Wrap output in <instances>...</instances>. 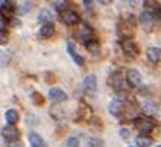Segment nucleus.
I'll list each match as a JSON object with an SVG mask.
<instances>
[{
    "instance_id": "obj_20",
    "label": "nucleus",
    "mask_w": 161,
    "mask_h": 147,
    "mask_svg": "<svg viewBox=\"0 0 161 147\" xmlns=\"http://www.w3.org/2000/svg\"><path fill=\"white\" fill-rule=\"evenodd\" d=\"M4 118H6V122L8 124H16L19 121V114H18L16 109H8L6 114H4Z\"/></svg>"
},
{
    "instance_id": "obj_33",
    "label": "nucleus",
    "mask_w": 161,
    "mask_h": 147,
    "mask_svg": "<svg viewBox=\"0 0 161 147\" xmlns=\"http://www.w3.org/2000/svg\"><path fill=\"white\" fill-rule=\"evenodd\" d=\"M129 147H133V146H129Z\"/></svg>"
},
{
    "instance_id": "obj_4",
    "label": "nucleus",
    "mask_w": 161,
    "mask_h": 147,
    "mask_svg": "<svg viewBox=\"0 0 161 147\" xmlns=\"http://www.w3.org/2000/svg\"><path fill=\"white\" fill-rule=\"evenodd\" d=\"M2 137H3L4 141L12 143V141L19 140V131L15 128L13 124H6V125L2 128Z\"/></svg>"
},
{
    "instance_id": "obj_2",
    "label": "nucleus",
    "mask_w": 161,
    "mask_h": 147,
    "mask_svg": "<svg viewBox=\"0 0 161 147\" xmlns=\"http://www.w3.org/2000/svg\"><path fill=\"white\" fill-rule=\"evenodd\" d=\"M126 109V102L123 99L122 96H117L114 99H111L110 105H108V111H110L111 115H114V117H123V112Z\"/></svg>"
},
{
    "instance_id": "obj_5",
    "label": "nucleus",
    "mask_w": 161,
    "mask_h": 147,
    "mask_svg": "<svg viewBox=\"0 0 161 147\" xmlns=\"http://www.w3.org/2000/svg\"><path fill=\"white\" fill-rule=\"evenodd\" d=\"M82 89H84V92L88 96H94L95 92H97V79H95V76L92 74L86 76L84 82H82Z\"/></svg>"
},
{
    "instance_id": "obj_26",
    "label": "nucleus",
    "mask_w": 161,
    "mask_h": 147,
    "mask_svg": "<svg viewBox=\"0 0 161 147\" xmlns=\"http://www.w3.org/2000/svg\"><path fill=\"white\" fill-rule=\"evenodd\" d=\"M31 99H32V102H34L37 106H41V105H44V98H42V95L41 93H38V92H34L32 95H31Z\"/></svg>"
},
{
    "instance_id": "obj_3",
    "label": "nucleus",
    "mask_w": 161,
    "mask_h": 147,
    "mask_svg": "<svg viewBox=\"0 0 161 147\" xmlns=\"http://www.w3.org/2000/svg\"><path fill=\"white\" fill-rule=\"evenodd\" d=\"M60 21L63 22L64 25L68 26H72V25H76L79 23V15L76 12H73L70 9H62L60 10Z\"/></svg>"
},
{
    "instance_id": "obj_28",
    "label": "nucleus",
    "mask_w": 161,
    "mask_h": 147,
    "mask_svg": "<svg viewBox=\"0 0 161 147\" xmlns=\"http://www.w3.org/2000/svg\"><path fill=\"white\" fill-rule=\"evenodd\" d=\"M79 139L78 137H70V139H68V141H66V146L68 147H79Z\"/></svg>"
},
{
    "instance_id": "obj_9",
    "label": "nucleus",
    "mask_w": 161,
    "mask_h": 147,
    "mask_svg": "<svg viewBox=\"0 0 161 147\" xmlns=\"http://www.w3.org/2000/svg\"><path fill=\"white\" fill-rule=\"evenodd\" d=\"M48 96H50L51 101L57 102V104H62V102L68 101V93L60 88H51L48 90Z\"/></svg>"
},
{
    "instance_id": "obj_7",
    "label": "nucleus",
    "mask_w": 161,
    "mask_h": 147,
    "mask_svg": "<svg viewBox=\"0 0 161 147\" xmlns=\"http://www.w3.org/2000/svg\"><path fill=\"white\" fill-rule=\"evenodd\" d=\"M78 38L82 44H86V42L92 41L94 39V32L92 29L89 28L86 23H80L79 28H78Z\"/></svg>"
},
{
    "instance_id": "obj_17",
    "label": "nucleus",
    "mask_w": 161,
    "mask_h": 147,
    "mask_svg": "<svg viewBox=\"0 0 161 147\" xmlns=\"http://www.w3.org/2000/svg\"><path fill=\"white\" fill-rule=\"evenodd\" d=\"M141 109H142V112H144L145 115H148V117H154V115H157V112H158L157 105L151 101L144 102L142 106H141Z\"/></svg>"
},
{
    "instance_id": "obj_15",
    "label": "nucleus",
    "mask_w": 161,
    "mask_h": 147,
    "mask_svg": "<svg viewBox=\"0 0 161 147\" xmlns=\"http://www.w3.org/2000/svg\"><path fill=\"white\" fill-rule=\"evenodd\" d=\"M13 12H15V6H13L12 0H4V2H2V16L10 19V18L13 16Z\"/></svg>"
},
{
    "instance_id": "obj_31",
    "label": "nucleus",
    "mask_w": 161,
    "mask_h": 147,
    "mask_svg": "<svg viewBox=\"0 0 161 147\" xmlns=\"http://www.w3.org/2000/svg\"><path fill=\"white\" fill-rule=\"evenodd\" d=\"M8 147H24V146H22V144H21V143H19V141H18V140H16V141H12V143H8Z\"/></svg>"
},
{
    "instance_id": "obj_32",
    "label": "nucleus",
    "mask_w": 161,
    "mask_h": 147,
    "mask_svg": "<svg viewBox=\"0 0 161 147\" xmlns=\"http://www.w3.org/2000/svg\"><path fill=\"white\" fill-rule=\"evenodd\" d=\"M98 3H101V4H104V6H106V4H111L113 3V0H97Z\"/></svg>"
},
{
    "instance_id": "obj_10",
    "label": "nucleus",
    "mask_w": 161,
    "mask_h": 147,
    "mask_svg": "<svg viewBox=\"0 0 161 147\" xmlns=\"http://www.w3.org/2000/svg\"><path fill=\"white\" fill-rule=\"evenodd\" d=\"M123 83H125V79H123V74L120 72H114L113 74L108 77V84L114 89L116 92H119L123 89Z\"/></svg>"
},
{
    "instance_id": "obj_18",
    "label": "nucleus",
    "mask_w": 161,
    "mask_h": 147,
    "mask_svg": "<svg viewBox=\"0 0 161 147\" xmlns=\"http://www.w3.org/2000/svg\"><path fill=\"white\" fill-rule=\"evenodd\" d=\"M78 117L82 118V119H85V121H89L91 118H94L92 109H91L86 104H80V105H79V111H78Z\"/></svg>"
},
{
    "instance_id": "obj_11",
    "label": "nucleus",
    "mask_w": 161,
    "mask_h": 147,
    "mask_svg": "<svg viewBox=\"0 0 161 147\" xmlns=\"http://www.w3.org/2000/svg\"><path fill=\"white\" fill-rule=\"evenodd\" d=\"M119 34L125 38H129L133 35V22H132V18L130 19H125V21L120 22Z\"/></svg>"
},
{
    "instance_id": "obj_24",
    "label": "nucleus",
    "mask_w": 161,
    "mask_h": 147,
    "mask_svg": "<svg viewBox=\"0 0 161 147\" xmlns=\"http://www.w3.org/2000/svg\"><path fill=\"white\" fill-rule=\"evenodd\" d=\"M85 47H86V50H88L91 54H98V53H100V44H98L95 39L86 42V44H85Z\"/></svg>"
},
{
    "instance_id": "obj_30",
    "label": "nucleus",
    "mask_w": 161,
    "mask_h": 147,
    "mask_svg": "<svg viewBox=\"0 0 161 147\" xmlns=\"http://www.w3.org/2000/svg\"><path fill=\"white\" fill-rule=\"evenodd\" d=\"M120 135H122L123 139L126 140V139H127V137H129V131H127V130H126V128H122V130H120Z\"/></svg>"
},
{
    "instance_id": "obj_21",
    "label": "nucleus",
    "mask_w": 161,
    "mask_h": 147,
    "mask_svg": "<svg viewBox=\"0 0 161 147\" xmlns=\"http://www.w3.org/2000/svg\"><path fill=\"white\" fill-rule=\"evenodd\" d=\"M144 6H145L147 10L153 12L154 15H157V13L160 12V9H161L157 0H144Z\"/></svg>"
},
{
    "instance_id": "obj_8",
    "label": "nucleus",
    "mask_w": 161,
    "mask_h": 147,
    "mask_svg": "<svg viewBox=\"0 0 161 147\" xmlns=\"http://www.w3.org/2000/svg\"><path fill=\"white\" fill-rule=\"evenodd\" d=\"M126 82L130 88H138L141 84V82H142V76H141V73L136 68H130L126 73Z\"/></svg>"
},
{
    "instance_id": "obj_23",
    "label": "nucleus",
    "mask_w": 161,
    "mask_h": 147,
    "mask_svg": "<svg viewBox=\"0 0 161 147\" xmlns=\"http://www.w3.org/2000/svg\"><path fill=\"white\" fill-rule=\"evenodd\" d=\"M50 115L54 118V119H62V118H64V111L62 109V106L53 105L50 109Z\"/></svg>"
},
{
    "instance_id": "obj_13",
    "label": "nucleus",
    "mask_w": 161,
    "mask_h": 147,
    "mask_svg": "<svg viewBox=\"0 0 161 147\" xmlns=\"http://www.w3.org/2000/svg\"><path fill=\"white\" fill-rule=\"evenodd\" d=\"M68 53H69V55L72 57V60L78 64V66H84V64H85L84 57H82L79 53H78L76 48H75V45H73L70 41H68Z\"/></svg>"
},
{
    "instance_id": "obj_19",
    "label": "nucleus",
    "mask_w": 161,
    "mask_h": 147,
    "mask_svg": "<svg viewBox=\"0 0 161 147\" xmlns=\"http://www.w3.org/2000/svg\"><path fill=\"white\" fill-rule=\"evenodd\" d=\"M161 57V50L158 47H149L147 50V58L151 61V63H158Z\"/></svg>"
},
{
    "instance_id": "obj_34",
    "label": "nucleus",
    "mask_w": 161,
    "mask_h": 147,
    "mask_svg": "<svg viewBox=\"0 0 161 147\" xmlns=\"http://www.w3.org/2000/svg\"><path fill=\"white\" fill-rule=\"evenodd\" d=\"M157 147H161V146H157Z\"/></svg>"
},
{
    "instance_id": "obj_27",
    "label": "nucleus",
    "mask_w": 161,
    "mask_h": 147,
    "mask_svg": "<svg viewBox=\"0 0 161 147\" xmlns=\"http://www.w3.org/2000/svg\"><path fill=\"white\" fill-rule=\"evenodd\" d=\"M86 147H104V141H103L101 139H95V137H92V139L88 140Z\"/></svg>"
},
{
    "instance_id": "obj_14",
    "label": "nucleus",
    "mask_w": 161,
    "mask_h": 147,
    "mask_svg": "<svg viewBox=\"0 0 161 147\" xmlns=\"http://www.w3.org/2000/svg\"><path fill=\"white\" fill-rule=\"evenodd\" d=\"M28 141H30L31 147H48L47 143L44 141V139H42L40 134H37V133H30Z\"/></svg>"
},
{
    "instance_id": "obj_1",
    "label": "nucleus",
    "mask_w": 161,
    "mask_h": 147,
    "mask_svg": "<svg viewBox=\"0 0 161 147\" xmlns=\"http://www.w3.org/2000/svg\"><path fill=\"white\" fill-rule=\"evenodd\" d=\"M135 127L136 130H139L141 134H148V133H151L154 130L155 122H154V119L151 117L144 114V117H138L135 119Z\"/></svg>"
},
{
    "instance_id": "obj_29",
    "label": "nucleus",
    "mask_w": 161,
    "mask_h": 147,
    "mask_svg": "<svg viewBox=\"0 0 161 147\" xmlns=\"http://www.w3.org/2000/svg\"><path fill=\"white\" fill-rule=\"evenodd\" d=\"M0 39H2V44H6V42H8V31L6 29H2V38H0Z\"/></svg>"
},
{
    "instance_id": "obj_25",
    "label": "nucleus",
    "mask_w": 161,
    "mask_h": 147,
    "mask_svg": "<svg viewBox=\"0 0 161 147\" xmlns=\"http://www.w3.org/2000/svg\"><path fill=\"white\" fill-rule=\"evenodd\" d=\"M38 21L41 22V23H44V22H51L53 21V15H51L47 9H42L38 15Z\"/></svg>"
},
{
    "instance_id": "obj_16",
    "label": "nucleus",
    "mask_w": 161,
    "mask_h": 147,
    "mask_svg": "<svg viewBox=\"0 0 161 147\" xmlns=\"http://www.w3.org/2000/svg\"><path fill=\"white\" fill-rule=\"evenodd\" d=\"M54 35V25L53 22H44L40 28V37L41 38H48Z\"/></svg>"
},
{
    "instance_id": "obj_6",
    "label": "nucleus",
    "mask_w": 161,
    "mask_h": 147,
    "mask_svg": "<svg viewBox=\"0 0 161 147\" xmlns=\"http://www.w3.org/2000/svg\"><path fill=\"white\" fill-rule=\"evenodd\" d=\"M122 50H123V53H125L127 57H130V58H133V57H136V55L139 54V48L136 45V42H133L132 39H129V38H126V39L122 41Z\"/></svg>"
},
{
    "instance_id": "obj_12",
    "label": "nucleus",
    "mask_w": 161,
    "mask_h": 147,
    "mask_svg": "<svg viewBox=\"0 0 161 147\" xmlns=\"http://www.w3.org/2000/svg\"><path fill=\"white\" fill-rule=\"evenodd\" d=\"M155 15H154L153 12H149V10H147V9H145L144 12L141 13V23H142V25H144V28L145 29H149V28H151V26L154 25V19H155Z\"/></svg>"
},
{
    "instance_id": "obj_22",
    "label": "nucleus",
    "mask_w": 161,
    "mask_h": 147,
    "mask_svg": "<svg viewBox=\"0 0 161 147\" xmlns=\"http://www.w3.org/2000/svg\"><path fill=\"white\" fill-rule=\"evenodd\" d=\"M153 144V139L147 134H139L136 137V146L138 147H149Z\"/></svg>"
}]
</instances>
